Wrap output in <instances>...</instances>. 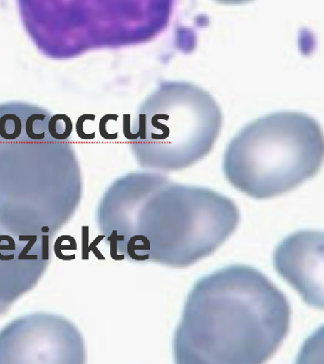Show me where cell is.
<instances>
[{
	"instance_id": "1",
	"label": "cell",
	"mask_w": 324,
	"mask_h": 364,
	"mask_svg": "<svg viewBox=\"0 0 324 364\" xmlns=\"http://www.w3.org/2000/svg\"><path fill=\"white\" fill-rule=\"evenodd\" d=\"M97 219L116 260L184 268L224 245L240 212L234 200L208 188L134 172L110 185Z\"/></svg>"
},
{
	"instance_id": "2",
	"label": "cell",
	"mask_w": 324,
	"mask_h": 364,
	"mask_svg": "<svg viewBox=\"0 0 324 364\" xmlns=\"http://www.w3.org/2000/svg\"><path fill=\"white\" fill-rule=\"evenodd\" d=\"M72 129L67 116L36 105L0 104V225L9 232L52 237L78 208Z\"/></svg>"
},
{
	"instance_id": "3",
	"label": "cell",
	"mask_w": 324,
	"mask_h": 364,
	"mask_svg": "<svg viewBox=\"0 0 324 364\" xmlns=\"http://www.w3.org/2000/svg\"><path fill=\"white\" fill-rule=\"evenodd\" d=\"M288 300L264 274L234 264L197 280L174 338L179 364H259L289 333Z\"/></svg>"
},
{
	"instance_id": "4",
	"label": "cell",
	"mask_w": 324,
	"mask_h": 364,
	"mask_svg": "<svg viewBox=\"0 0 324 364\" xmlns=\"http://www.w3.org/2000/svg\"><path fill=\"white\" fill-rule=\"evenodd\" d=\"M24 28L43 53L69 58L93 49L141 44L169 24L172 5L143 1H19Z\"/></svg>"
},
{
	"instance_id": "5",
	"label": "cell",
	"mask_w": 324,
	"mask_h": 364,
	"mask_svg": "<svg viewBox=\"0 0 324 364\" xmlns=\"http://www.w3.org/2000/svg\"><path fill=\"white\" fill-rule=\"evenodd\" d=\"M323 144V129L311 117L292 111L273 113L249 123L230 141L224 175L251 198H273L319 172Z\"/></svg>"
},
{
	"instance_id": "6",
	"label": "cell",
	"mask_w": 324,
	"mask_h": 364,
	"mask_svg": "<svg viewBox=\"0 0 324 364\" xmlns=\"http://www.w3.org/2000/svg\"><path fill=\"white\" fill-rule=\"evenodd\" d=\"M222 127L209 92L187 82H164L139 107L129 143L144 168L177 171L208 156Z\"/></svg>"
},
{
	"instance_id": "7",
	"label": "cell",
	"mask_w": 324,
	"mask_h": 364,
	"mask_svg": "<svg viewBox=\"0 0 324 364\" xmlns=\"http://www.w3.org/2000/svg\"><path fill=\"white\" fill-rule=\"evenodd\" d=\"M85 360L81 333L63 316L27 314L0 330V364H81Z\"/></svg>"
},
{
	"instance_id": "8",
	"label": "cell",
	"mask_w": 324,
	"mask_h": 364,
	"mask_svg": "<svg viewBox=\"0 0 324 364\" xmlns=\"http://www.w3.org/2000/svg\"><path fill=\"white\" fill-rule=\"evenodd\" d=\"M51 240L15 235L0 225V316L42 279L51 261Z\"/></svg>"
},
{
	"instance_id": "9",
	"label": "cell",
	"mask_w": 324,
	"mask_h": 364,
	"mask_svg": "<svg viewBox=\"0 0 324 364\" xmlns=\"http://www.w3.org/2000/svg\"><path fill=\"white\" fill-rule=\"evenodd\" d=\"M323 231L305 230L286 237L274 252L277 273L308 306L324 308Z\"/></svg>"
}]
</instances>
